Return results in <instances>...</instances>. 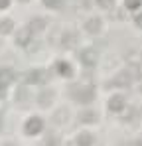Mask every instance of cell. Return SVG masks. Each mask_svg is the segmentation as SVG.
Returning a JSON list of instances; mask_svg holds the SVG:
<instances>
[{"label": "cell", "instance_id": "7a4b0ae2", "mask_svg": "<svg viewBox=\"0 0 142 146\" xmlns=\"http://www.w3.org/2000/svg\"><path fill=\"white\" fill-rule=\"evenodd\" d=\"M120 107H122V99L120 97H115L113 101H111V109H113V111H118Z\"/></svg>", "mask_w": 142, "mask_h": 146}, {"label": "cell", "instance_id": "3957f363", "mask_svg": "<svg viewBox=\"0 0 142 146\" xmlns=\"http://www.w3.org/2000/svg\"><path fill=\"white\" fill-rule=\"evenodd\" d=\"M38 128H40V121H38V119H34L32 122H28V132H36Z\"/></svg>", "mask_w": 142, "mask_h": 146}, {"label": "cell", "instance_id": "5bb4252c", "mask_svg": "<svg viewBox=\"0 0 142 146\" xmlns=\"http://www.w3.org/2000/svg\"><path fill=\"white\" fill-rule=\"evenodd\" d=\"M99 4H101L103 8H109V6L113 4V0H99Z\"/></svg>", "mask_w": 142, "mask_h": 146}, {"label": "cell", "instance_id": "30bf717a", "mask_svg": "<svg viewBox=\"0 0 142 146\" xmlns=\"http://www.w3.org/2000/svg\"><path fill=\"white\" fill-rule=\"evenodd\" d=\"M65 117H67V113H65V111H59V113L55 115V122H63Z\"/></svg>", "mask_w": 142, "mask_h": 146}, {"label": "cell", "instance_id": "52a82bcc", "mask_svg": "<svg viewBox=\"0 0 142 146\" xmlns=\"http://www.w3.org/2000/svg\"><path fill=\"white\" fill-rule=\"evenodd\" d=\"M117 83L118 85H128V83H130V77H128V75H118Z\"/></svg>", "mask_w": 142, "mask_h": 146}, {"label": "cell", "instance_id": "8fae6325", "mask_svg": "<svg viewBox=\"0 0 142 146\" xmlns=\"http://www.w3.org/2000/svg\"><path fill=\"white\" fill-rule=\"evenodd\" d=\"M49 99H51V93H44V95L40 97V103H42V105H47Z\"/></svg>", "mask_w": 142, "mask_h": 146}, {"label": "cell", "instance_id": "4fadbf2b", "mask_svg": "<svg viewBox=\"0 0 142 146\" xmlns=\"http://www.w3.org/2000/svg\"><path fill=\"white\" fill-rule=\"evenodd\" d=\"M32 28H34V30H42V28H44V22H42V20H36Z\"/></svg>", "mask_w": 142, "mask_h": 146}, {"label": "cell", "instance_id": "2e32d148", "mask_svg": "<svg viewBox=\"0 0 142 146\" xmlns=\"http://www.w3.org/2000/svg\"><path fill=\"white\" fill-rule=\"evenodd\" d=\"M130 146H142V144H140V142H134V144H130Z\"/></svg>", "mask_w": 142, "mask_h": 146}, {"label": "cell", "instance_id": "ba28073f", "mask_svg": "<svg viewBox=\"0 0 142 146\" xmlns=\"http://www.w3.org/2000/svg\"><path fill=\"white\" fill-rule=\"evenodd\" d=\"M83 61H85V63L95 61V53H93V51H85V53H83Z\"/></svg>", "mask_w": 142, "mask_h": 146}, {"label": "cell", "instance_id": "8992f818", "mask_svg": "<svg viewBox=\"0 0 142 146\" xmlns=\"http://www.w3.org/2000/svg\"><path fill=\"white\" fill-rule=\"evenodd\" d=\"M87 30H89V32H99V20H89Z\"/></svg>", "mask_w": 142, "mask_h": 146}, {"label": "cell", "instance_id": "5b68a950", "mask_svg": "<svg viewBox=\"0 0 142 146\" xmlns=\"http://www.w3.org/2000/svg\"><path fill=\"white\" fill-rule=\"evenodd\" d=\"M79 144L81 146H89L91 144V136H89V134H81V136H79Z\"/></svg>", "mask_w": 142, "mask_h": 146}, {"label": "cell", "instance_id": "9c48e42d", "mask_svg": "<svg viewBox=\"0 0 142 146\" xmlns=\"http://www.w3.org/2000/svg\"><path fill=\"white\" fill-rule=\"evenodd\" d=\"M28 36H30V30H24V32H20L18 42H20V44H26V42H28Z\"/></svg>", "mask_w": 142, "mask_h": 146}, {"label": "cell", "instance_id": "277c9868", "mask_svg": "<svg viewBox=\"0 0 142 146\" xmlns=\"http://www.w3.org/2000/svg\"><path fill=\"white\" fill-rule=\"evenodd\" d=\"M10 30H12V22H10V20H4V22L0 24V32H2V34H6V32H10Z\"/></svg>", "mask_w": 142, "mask_h": 146}, {"label": "cell", "instance_id": "6da1fadb", "mask_svg": "<svg viewBox=\"0 0 142 146\" xmlns=\"http://www.w3.org/2000/svg\"><path fill=\"white\" fill-rule=\"evenodd\" d=\"M63 46H65V48H71V46H75V36H73V34H67V36H65V40H63Z\"/></svg>", "mask_w": 142, "mask_h": 146}, {"label": "cell", "instance_id": "7c38bea8", "mask_svg": "<svg viewBox=\"0 0 142 146\" xmlns=\"http://www.w3.org/2000/svg\"><path fill=\"white\" fill-rule=\"evenodd\" d=\"M10 77H12V73H8V69H4V71L0 73V79H4V81H6V79H10Z\"/></svg>", "mask_w": 142, "mask_h": 146}, {"label": "cell", "instance_id": "9a60e30c", "mask_svg": "<svg viewBox=\"0 0 142 146\" xmlns=\"http://www.w3.org/2000/svg\"><path fill=\"white\" fill-rule=\"evenodd\" d=\"M93 119H95L93 113H85V115H83V121H93Z\"/></svg>", "mask_w": 142, "mask_h": 146}]
</instances>
